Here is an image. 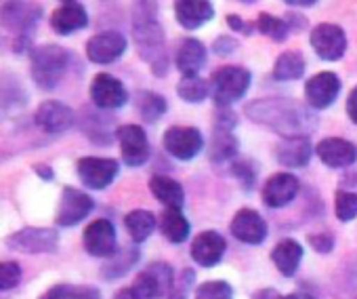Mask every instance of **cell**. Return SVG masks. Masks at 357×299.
<instances>
[{
    "mask_svg": "<svg viewBox=\"0 0 357 299\" xmlns=\"http://www.w3.org/2000/svg\"><path fill=\"white\" fill-rule=\"evenodd\" d=\"M311 156H313V145H311V141H309L307 135L284 137L275 145V161L282 167H288V169L307 167L309 161H311Z\"/></svg>",
    "mask_w": 357,
    "mask_h": 299,
    "instance_id": "7402d4cb",
    "label": "cell"
},
{
    "mask_svg": "<svg viewBox=\"0 0 357 299\" xmlns=\"http://www.w3.org/2000/svg\"><path fill=\"white\" fill-rule=\"evenodd\" d=\"M174 286V272L168 263L155 261L143 268L137 274V280L132 282L130 291L137 299H162L170 295Z\"/></svg>",
    "mask_w": 357,
    "mask_h": 299,
    "instance_id": "8992f818",
    "label": "cell"
},
{
    "mask_svg": "<svg viewBox=\"0 0 357 299\" xmlns=\"http://www.w3.org/2000/svg\"><path fill=\"white\" fill-rule=\"evenodd\" d=\"M61 3L66 5V3H76V0H61Z\"/></svg>",
    "mask_w": 357,
    "mask_h": 299,
    "instance_id": "11a10c76",
    "label": "cell"
},
{
    "mask_svg": "<svg viewBox=\"0 0 357 299\" xmlns=\"http://www.w3.org/2000/svg\"><path fill=\"white\" fill-rule=\"evenodd\" d=\"M91 101L95 103V108L99 110H118L128 101V91L122 85V80H118L112 74H97L91 82L89 89Z\"/></svg>",
    "mask_w": 357,
    "mask_h": 299,
    "instance_id": "9a60e30c",
    "label": "cell"
},
{
    "mask_svg": "<svg viewBox=\"0 0 357 299\" xmlns=\"http://www.w3.org/2000/svg\"><path fill=\"white\" fill-rule=\"evenodd\" d=\"M162 145L176 161H194L204 150V135L198 126L174 124L164 131Z\"/></svg>",
    "mask_w": 357,
    "mask_h": 299,
    "instance_id": "52a82bcc",
    "label": "cell"
},
{
    "mask_svg": "<svg viewBox=\"0 0 357 299\" xmlns=\"http://www.w3.org/2000/svg\"><path fill=\"white\" fill-rule=\"evenodd\" d=\"M231 175L240 182V186L250 192L257 186V169L248 161H234L231 163Z\"/></svg>",
    "mask_w": 357,
    "mask_h": 299,
    "instance_id": "ab89813d",
    "label": "cell"
},
{
    "mask_svg": "<svg viewBox=\"0 0 357 299\" xmlns=\"http://www.w3.org/2000/svg\"><path fill=\"white\" fill-rule=\"evenodd\" d=\"M236 49H238V43H236V38H231V36H219V38L213 43V51H215L217 55H221V57L231 55Z\"/></svg>",
    "mask_w": 357,
    "mask_h": 299,
    "instance_id": "f6af8a7d",
    "label": "cell"
},
{
    "mask_svg": "<svg viewBox=\"0 0 357 299\" xmlns=\"http://www.w3.org/2000/svg\"><path fill=\"white\" fill-rule=\"evenodd\" d=\"M246 116L252 122L263 124L282 137H309V133L317 126V118L311 110L280 95L250 101L246 105Z\"/></svg>",
    "mask_w": 357,
    "mask_h": 299,
    "instance_id": "6da1fadb",
    "label": "cell"
},
{
    "mask_svg": "<svg viewBox=\"0 0 357 299\" xmlns=\"http://www.w3.org/2000/svg\"><path fill=\"white\" fill-rule=\"evenodd\" d=\"M22 282V268L15 261H0V291H11Z\"/></svg>",
    "mask_w": 357,
    "mask_h": 299,
    "instance_id": "60d3db41",
    "label": "cell"
},
{
    "mask_svg": "<svg viewBox=\"0 0 357 299\" xmlns=\"http://www.w3.org/2000/svg\"><path fill=\"white\" fill-rule=\"evenodd\" d=\"M238 147L240 141L234 135V129H221L215 126L213 131V139L208 145V159L213 165H231L238 156Z\"/></svg>",
    "mask_w": 357,
    "mask_h": 299,
    "instance_id": "4316f807",
    "label": "cell"
},
{
    "mask_svg": "<svg viewBox=\"0 0 357 299\" xmlns=\"http://www.w3.org/2000/svg\"><path fill=\"white\" fill-rule=\"evenodd\" d=\"M43 17V9L30 0H7L0 9V24L5 30L13 32V49L26 51L30 47L34 30Z\"/></svg>",
    "mask_w": 357,
    "mask_h": 299,
    "instance_id": "3957f363",
    "label": "cell"
},
{
    "mask_svg": "<svg viewBox=\"0 0 357 299\" xmlns=\"http://www.w3.org/2000/svg\"><path fill=\"white\" fill-rule=\"evenodd\" d=\"M124 226H126L128 236L137 245H141V242H145L153 234V230H155L158 224H155V217H153L151 211H147V209H135V211H130L124 217Z\"/></svg>",
    "mask_w": 357,
    "mask_h": 299,
    "instance_id": "1f68e13d",
    "label": "cell"
},
{
    "mask_svg": "<svg viewBox=\"0 0 357 299\" xmlns=\"http://www.w3.org/2000/svg\"><path fill=\"white\" fill-rule=\"evenodd\" d=\"M34 120L40 131H45L49 135H57V133H66L74 126L76 114L70 105H66L57 99H47L38 105Z\"/></svg>",
    "mask_w": 357,
    "mask_h": 299,
    "instance_id": "e0dca14e",
    "label": "cell"
},
{
    "mask_svg": "<svg viewBox=\"0 0 357 299\" xmlns=\"http://www.w3.org/2000/svg\"><path fill=\"white\" fill-rule=\"evenodd\" d=\"M334 213L340 221H353L357 217V192L338 190L334 196Z\"/></svg>",
    "mask_w": 357,
    "mask_h": 299,
    "instance_id": "74e56055",
    "label": "cell"
},
{
    "mask_svg": "<svg viewBox=\"0 0 357 299\" xmlns=\"http://www.w3.org/2000/svg\"><path fill=\"white\" fill-rule=\"evenodd\" d=\"M149 192L158 203H162L166 209H183L185 205V190L176 180L168 175H153L149 180Z\"/></svg>",
    "mask_w": 357,
    "mask_h": 299,
    "instance_id": "83f0119b",
    "label": "cell"
},
{
    "mask_svg": "<svg viewBox=\"0 0 357 299\" xmlns=\"http://www.w3.org/2000/svg\"><path fill=\"white\" fill-rule=\"evenodd\" d=\"M101 112H95V114L89 112V114H84L82 129H84V135H89L91 141H95V143H109L112 141V131H109L107 122L101 124V120H103V114Z\"/></svg>",
    "mask_w": 357,
    "mask_h": 299,
    "instance_id": "8d00e7d4",
    "label": "cell"
},
{
    "mask_svg": "<svg viewBox=\"0 0 357 299\" xmlns=\"http://www.w3.org/2000/svg\"><path fill=\"white\" fill-rule=\"evenodd\" d=\"M250 299H282V295L275 291V289H259L257 293H252V297Z\"/></svg>",
    "mask_w": 357,
    "mask_h": 299,
    "instance_id": "c3c4849f",
    "label": "cell"
},
{
    "mask_svg": "<svg viewBox=\"0 0 357 299\" xmlns=\"http://www.w3.org/2000/svg\"><path fill=\"white\" fill-rule=\"evenodd\" d=\"M51 28L55 30V34L59 36H70L78 30H84L89 26V13L84 9V5L76 3H66L61 7H57L51 13Z\"/></svg>",
    "mask_w": 357,
    "mask_h": 299,
    "instance_id": "cb8c5ba5",
    "label": "cell"
},
{
    "mask_svg": "<svg viewBox=\"0 0 357 299\" xmlns=\"http://www.w3.org/2000/svg\"><path fill=\"white\" fill-rule=\"evenodd\" d=\"M114 299H137V297H135V293H132V291H130V286H128V289L118 291V293L114 295Z\"/></svg>",
    "mask_w": 357,
    "mask_h": 299,
    "instance_id": "f5cc1de1",
    "label": "cell"
},
{
    "mask_svg": "<svg viewBox=\"0 0 357 299\" xmlns=\"http://www.w3.org/2000/svg\"><path fill=\"white\" fill-rule=\"evenodd\" d=\"M194 299H234V289L227 280H206L196 289Z\"/></svg>",
    "mask_w": 357,
    "mask_h": 299,
    "instance_id": "f35d334b",
    "label": "cell"
},
{
    "mask_svg": "<svg viewBox=\"0 0 357 299\" xmlns=\"http://www.w3.org/2000/svg\"><path fill=\"white\" fill-rule=\"evenodd\" d=\"M93 209H95V200L86 192L68 186L61 192L55 221L61 228H72V226L80 224L82 219H86V215H91Z\"/></svg>",
    "mask_w": 357,
    "mask_h": 299,
    "instance_id": "5bb4252c",
    "label": "cell"
},
{
    "mask_svg": "<svg viewBox=\"0 0 357 299\" xmlns=\"http://www.w3.org/2000/svg\"><path fill=\"white\" fill-rule=\"evenodd\" d=\"M76 173L80 182L91 190H105L114 184L120 173V165L114 159L103 156H84L76 163Z\"/></svg>",
    "mask_w": 357,
    "mask_h": 299,
    "instance_id": "30bf717a",
    "label": "cell"
},
{
    "mask_svg": "<svg viewBox=\"0 0 357 299\" xmlns=\"http://www.w3.org/2000/svg\"><path fill=\"white\" fill-rule=\"evenodd\" d=\"M225 251H227V242L223 234L217 230L200 232L192 242V259L204 268H215L225 257Z\"/></svg>",
    "mask_w": 357,
    "mask_h": 299,
    "instance_id": "44dd1931",
    "label": "cell"
},
{
    "mask_svg": "<svg viewBox=\"0 0 357 299\" xmlns=\"http://www.w3.org/2000/svg\"><path fill=\"white\" fill-rule=\"evenodd\" d=\"M176 70L183 76H200V70L206 66V47L198 38H183L174 53Z\"/></svg>",
    "mask_w": 357,
    "mask_h": 299,
    "instance_id": "d4e9b609",
    "label": "cell"
},
{
    "mask_svg": "<svg viewBox=\"0 0 357 299\" xmlns=\"http://www.w3.org/2000/svg\"><path fill=\"white\" fill-rule=\"evenodd\" d=\"M139 261V251L137 249H118L109 261L103 265L101 274L105 280H116V278H122L132 265H137Z\"/></svg>",
    "mask_w": 357,
    "mask_h": 299,
    "instance_id": "d6a6232c",
    "label": "cell"
},
{
    "mask_svg": "<svg viewBox=\"0 0 357 299\" xmlns=\"http://www.w3.org/2000/svg\"><path fill=\"white\" fill-rule=\"evenodd\" d=\"M229 232L234 234V238H238L244 245H261L267 238V224L261 217V213H257L255 209H240L231 224H229Z\"/></svg>",
    "mask_w": 357,
    "mask_h": 299,
    "instance_id": "d6986e66",
    "label": "cell"
},
{
    "mask_svg": "<svg viewBox=\"0 0 357 299\" xmlns=\"http://www.w3.org/2000/svg\"><path fill=\"white\" fill-rule=\"evenodd\" d=\"M160 230L166 240L172 245H181L192 234V224L183 215V209H166L160 217Z\"/></svg>",
    "mask_w": 357,
    "mask_h": 299,
    "instance_id": "f546056e",
    "label": "cell"
},
{
    "mask_svg": "<svg viewBox=\"0 0 357 299\" xmlns=\"http://www.w3.org/2000/svg\"><path fill=\"white\" fill-rule=\"evenodd\" d=\"M311 49L324 61H338L347 53V34L336 24H317L309 36Z\"/></svg>",
    "mask_w": 357,
    "mask_h": 299,
    "instance_id": "ba28073f",
    "label": "cell"
},
{
    "mask_svg": "<svg viewBox=\"0 0 357 299\" xmlns=\"http://www.w3.org/2000/svg\"><path fill=\"white\" fill-rule=\"evenodd\" d=\"M155 0H135L132 9V36L141 59L151 68L155 76H166L170 57L166 49L164 30L158 22Z\"/></svg>",
    "mask_w": 357,
    "mask_h": 299,
    "instance_id": "7a4b0ae2",
    "label": "cell"
},
{
    "mask_svg": "<svg viewBox=\"0 0 357 299\" xmlns=\"http://www.w3.org/2000/svg\"><path fill=\"white\" fill-rule=\"evenodd\" d=\"M135 110H137V114L141 116V120L143 122H158L164 114H166V110H168V103H166V99L160 95V93H155V91H139L137 93V97H135Z\"/></svg>",
    "mask_w": 357,
    "mask_h": 299,
    "instance_id": "4dcf8cb0",
    "label": "cell"
},
{
    "mask_svg": "<svg viewBox=\"0 0 357 299\" xmlns=\"http://www.w3.org/2000/svg\"><path fill=\"white\" fill-rule=\"evenodd\" d=\"M118 143H120V154L122 163L128 167H143L149 161V139L143 126L139 124H122L116 131Z\"/></svg>",
    "mask_w": 357,
    "mask_h": 299,
    "instance_id": "9c48e42d",
    "label": "cell"
},
{
    "mask_svg": "<svg viewBox=\"0 0 357 299\" xmlns=\"http://www.w3.org/2000/svg\"><path fill=\"white\" fill-rule=\"evenodd\" d=\"M40 299H101V291L89 284H70V282H59L51 286Z\"/></svg>",
    "mask_w": 357,
    "mask_h": 299,
    "instance_id": "836d02e7",
    "label": "cell"
},
{
    "mask_svg": "<svg viewBox=\"0 0 357 299\" xmlns=\"http://www.w3.org/2000/svg\"><path fill=\"white\" fill-rule=\"evenodd\" d=\"M344 110H347L349 120L357 124V85L351 89V93H349V97H347V103H344Z\"/></svg>",
    "mask_w": 357,
    "mask_h": 299,
    "instance_id": "bcb514c9",
    "label": "cell"
},
{
    "mask_svg": "<svg viewBox=\"0 0 357 299\" xmlns=\"http://www.w3.org/2000/svg\"><path fill=\"white\" fill-rule=\"evenodd\" d=\"M284 20L288 22L290 30H303V28L307 26V17H303V15H296V13H288Z\"/></svg>",
    "mask_w": 357,
    "mask_h": 299,
    "instance_id": "7dc6e473",
    "label": "cell"
},
{
    "mask_svg": "<svg viewBox=\"0 0 357 299\" xmlns=\"http://www.w3.org/2000/svg\"><path fill=\"white\" fill-rule=\"evenodd\" d=\"M315 154L328 169H347L357 163V145L342 137H326L315 145Z\"/></svg>",
    "mask_w": 357,
    "mask_h": 299,
    "instance_id": "2e32d148",
    "label": "cell"
},
{
    "mask_svg": "<svg viewBox=\"0 0 357 299\" xmlns=\"http://www.w3.org/2000/svg\"><path fill=\"white\" fill-rule=\"evenodd\" d=\"M284 3L290 7H313L317 0H284Z\"/></svg>",
    "mask_w": 357,
    "mask_h": 299,
    "instance_id": "f907efd6",
    "label": "cell"
},
{
    "mask_svg": "<svg viewBox=\"0 0 357 299\" xmlns=\"http://www.w3.org/2000/svg\"><path fill=\"white\" fill-rule=\"evenodd\" d=\"M240 3H246V5H250V3H257V0H240Z\"/></svg>",
    "mask_w": 357,
    "mask_h": 299,
    "instance_id": "db71d44e",
    "label": "cell"
},
{
    "mask_svg": "<svg viewBox=\"0 0 357 299\" xmlns=\"http://www.w3.org/2000/svg\"><path fill=\"white\" fill-rule=\"evenodd\" d=\"M84 249L89 255L93 257H112L118 251V242H116V228L109 219L101 217L95 219L86 226L84 236H82Z\"/></svg>",
    "mask_w": 357,
    "mask_h": 299,
    "instance_id": "ac0fdd59",
    "label": "cell"
},
{
    "mask_svg": "<svg viewBox=\"0 0 357 299\" xmlns=\"http://www.w3.org/2000/svg\"><path fill=\"white\" fill-rule=\"evenodd\" d=\"M303 255H305V249H303V245H301L298 240H294V238H284V240H280V242L273 247V251H271V261H273L275 270H278L282 276L290 278V276H294V274L298 272L301 261H303Z\"/></svg>",
    "mask_w": 357,
    "mask_h": 299,
    "instance_id": "484cf974",
    "label": "cell"
},
{
    "mask_svg": "<svg viewBox=\"0 0 357 299\" xmlns=\"http://www.w3.org/2000/svg\"><path fill=\"white\" fill-rule=\"evenodd\" d=\"M227 26H229V30H234V32H238V34H246V36H250V34L257 30L255 22L250 24V22L242 20L240 15H236V13L227 15Z\"/></svg>",
    "mask_w": 357,
    "mask_h": 299,
    "instance_id": "ee69618b",
    "label": "cell"
},
{
    "mask_svg": "<svg viewBox=\"0 0 357 299\" xmlns=\"http://www.w3.org/2000/svg\"><path fill=\"white\" fill-rule=\"evenodd\" d=\"M34 169H36V173H38L45 182H51V180H53V169H51V167H47V165H36Z\"/></svg>",
    "mask_w": 357,
    "mask_h": 299,
    "instance_id": "681fc988",
    "label": "cell"
},
{
    "mask_svg": "<svg viewBox=\"0 0 357 299\" xmlns=\"http://www.w3.org/2000/svg\"><path fill=\"white\" fill-rule=\"evenodd\" d=\"M340 89L342 82L336 72H317L305 82V101L313 110H326L336 101Z\"/></svg>",
    "mask_w": 357,
    "mask_h": 299,
    "instance_id": "4fadbf2b",
    "label": "cell"
},
{
    "mask_svg": "<svg viewBox=\"0 0 357 299\" xmlns=\"http://www.w3.org/2000/svg\"><path fill=\"white\" fill-rule=\"evenodd\" d=\"M126 47H128V41H126V36L122 32H118V30L99 32V34L89 38L86 57H89L91 64L109 66V64L118 61L126 53Z\"/></svg>",
    "mask_w": 357,
    "mask_h": 299,
    "instance_id": "8fae6325",
    "label": "cell"
},
{
    "mask_svg": "<svg viewBox=\"0 0 357 299\" xmlns=\"http://www.w3.org/2000/svg\"><path fill=\"white\" fill-rule=\"evenodd\" d=\"M215 17L211 0H174V20L185 30H198Z\"/></svg>",
    "mask_w": 357,
    "mask_h": 299,
    "instance_id": "603a6c76",
    "label": "cell"
},
{
    "mask_svg": "<svg viewBox=\"0 0 357 299\" xmlns=\"http://www.w3.org/2000/svg\"><path fill=\"white\" fill-rule=\"evenodd\" d=\"M59 234L51 228H24L7 238V247L20 253H55Z\"/></svg>",
    "mask_w": 357,
    "mask_h": 299,
    "instance_id": "7c38bea8",
    "label": "cell"
},
{
    "mask_svg": "<svg viewBox=\"0 0 357 299\" xmlns=\"http://www.w3.org/2000/svg\"><path fill=\"white\" fill-rule=\"evenodd\" d=\"M282 299H315V297H313V295H309V293L296 291V293H288V295H284Z\"/></svg>",
    "mask_w": 357,
    "mask_h": 299,
    "instance_id": "816d5d0a",
    "label": "cell"
},
{
    "mask_svg": "<svg viewBox=\"0 0 357 299\" xmlns=\"http://www.w3.org/2000/svg\"><path fill=\"white\" fill-rule=\"evenodd\" d=\"M70 66V53L59 45H40L30 53V74L38 89L53 91Z\"/></svg>",
    "mask_w": 357,
    "mask_h": 299,
    "instance_id": "277c9868",
    "label": "cell"
},
{
    "mask_svg": "<svg viewBox=\"0 0 357 299\" xmlns=\"http://www.w3.org/2000/svg\"><path fill=\"white\" fill-rule=\"evenodd\" d=\"M176 95L188 103H202L211 95V80L202 76H183L176 85Z\"/></svg>",
    "mask_w": 357,
    "mask_h": 299,
    "instance_id": "e575fe53",
    "label": "cell"
},
{
    "mask_svg": "<svg viewBox=\"0 0 357 299\" xmlns=\"http://www.w3.org/2000/svg\"><path fill=\"white\" fill-rule=\"evenodd\" d=\"M257 30L261 34H265L267 38L275 41V43H284L290 36V26L284 17H275L271 13H261L255 22Z\"/></svg>",
    "mask_w": 357,
    "mask_h": 299,
    "instance_id": "d590c367",
    "label": "cell"
},
{
    "mask_svg": "<svg viewBox=\"0 0 357 299\" xmlns=\"http://www.w3.org/2000/svg\"><path fill=\"white\" fill-rule=\"evenodd\" d=\"M305 70H307V61L301 51H284L278 55L273 64L271 78L278 82H292V80L303 78Z\"/></svg>",
    "mask_w": 357,
    "mask_h": 299,
    "instance_id": "f1b7e54d",
    "label": "cell"
},
{
    "mask_svg": "<svg viewBox=\"0 0 357 299\" xmlns=\"http://www.w3.org/2000/svg\"><path fill=\"white\" fill-rule=\"evenodd\" d=\"M194 278H196V274H194V270H183L181 274H178V278L174 280V286H172V291H170V299H188V295H190V291H192V286H194Z\"/></svg>",
    "mask_w": 357,
    "mask_h": 299,
    "instance_id": "b9f144b4",
    "label": "cell"
},
{
    "mask_svg": "<svg viewBox=\"0 0 357 299\" xmlns=\"http://www.w3.org/2000/svg\"><path fill=\"white\" fill-rule=\"evenodd\" d=\"M298 190L301 184L292 173H275L263 186V203L269 209H284L296 198Z\"/></svg>",
    "mask_w": 357,
    "mask_h": 299,
    "instance_id": "ffe728a7",
    "label": "cell"
},
{
    "mask_svg": "<svg viewBox=\"0 0 357 299\" xmlns=\"http://www.w3.org/2000/svg\"><path fill=\"white\" fill-rule=\"evenodd\" d=\"M252 82V74L242 66H221L211 76V95L217 108H229L240 101Z\"/></svg>",
    "mask_w": 357,
    "mask_h": 299,
    "instance_id": "5b68a950",
    "label": "cell"
},
{
    "mask_svg": "<svg viewBox=\"0 0 357 299\" xmlns=\"http://www.w3.org/2000/svg\"><path fill=\"white\" fill-rule=\"evenodd\" d=\"M309 245L313 251L317 253H330L334 249V236L330 232H319V234H311L309 236Z\"/></svg>",
    "mask_w": 357,
    "mask_h": 299,
    "instance_id": "7bdbcfd3",
    "label": "cell"
}]
</instances>
